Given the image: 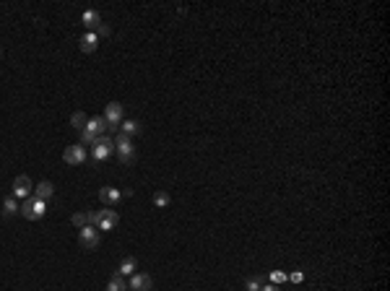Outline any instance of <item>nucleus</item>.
Returning <instances> with one entry per match:
<instances>
[{
    "mask_svg": "<svg viewBox=\"0 0 390 291\" xmlns=\"http://www.w3.org/2000/svg\"><path fill=\"white\" fill-rule=\"evenodd\" d=\"M120 223V216L117 211H112V208H104V211H94L91 213V227H97L99 232H112L114 227Z\"/></svg>",
    "mask_w": 390,
    "mask_h": 291,
    "instance_id": "1",
    "label": "nucleus"
},
{
    "mask_svg": "<svg viewBox=\"0 0 390 291\" xmlns=\"http://www.w3.org/2000/svg\"><path fill=\"white\" fill-rule=\"evenodd\" d=\"M44 213H47V208H44V200H39V198H26L24 203H21V216L29 218V221H37Z\"/></svg>",
    "mask_w": 390,
    "mask_h": 291,
    "instance_id": "2",
    "label": "nucleus"
},
{
    "mask_svg": "<svg viewBox=\"0 0 390 291\" xmlns=\"http://www.w3.org/2000/svg\"><path fill=\"white\" fill-rule=\"evenodd\" d=\"M102 117L107 120V130H109V133H114V130H117V127L123 125V120H125V117H123V104H120V102H109Z\"/></svg>",
    "mask_w": 390,
    "mask_h": 291,
    "instance_id": "3",
    "label": "nucleus"
},
{
    "mask_svg": "<svg viewBox=\"0 0 390 291\" xmlns=\"http://www.w3.org/2000/svg\"><path fill=\"white\" fill-rule=\"evenodd\" d=\"M114 151H117V156H120L123 164H130V161L135 159V146L130 143L128 136H123V133H120L117 138H114Z\"/></svg>",
    "mask_w": 390,
    "mask_h": 291,
    "instance_id": "4",
    "label": "nucleus"
},
{
    "mask_svg": "<svg viewBox=\"0 0 390 291\" xmlns=\"http://www.w3.org/2000/svg\"><path fill=\"white\" fill-rule=\"evenodd\" d=\"M99 229L97 227H83L78 229V242H81V247L83 250H97L99 247Z\"/></svg>",
    "mask_w": 390,
    "mask_h": 291,
    "instance_id": "5",
    "label": "nucleus"
},
{
    "mask_svg": "<svg viewBox=\"0 0 390 291\" xmlns=\"http://www.w3.org/2000/svg\"><path fill=\"white\" fill-rule=\"evenodd\" d=\"M114 151V138L112 136H99L94 143V159L97 161H107Z\"/></svg>",
    "mask_w": 390,
    "mask_h": 291,
    "instance_id": "6",
    "label": "nucleus"
},
{
    "mask_svg": "<svg viewBox=\"0 0 390 291\" xmlns=\"http://www.w3.org/2000/svg\"><path fill=\"white\" fill-rule=\"evenodd\" d=\"M63 161L68 164V167H78V164H83L86 161V148L78 143V146H68L65 151H63Z\"/></svg>",
    "mask_w": 390,
    "mask_h": 291,
    "instance_id": "7",
    "label": "nucleus"
},
{
    "mask_svg": "<svg viewBox=\"0 0 390 291\" xmlns=\"http://www.w3.org/2000/svg\"><path fill=\"white\" fill-rule=\"evenodd\" d=\"M32 190H34V185H32V180H29L26 174H18L16 180H13V198H16V200H18V198L26 200Z\"/></svg>",
    "mask_w": 390,
    "mask_h": 291,
    "instance_id": "8",
    "label": "nucleus"
},
{
    "mask_svg": "<svg viewBox=\"0 0 390 291\" xmlns=\"http://www.w3.org/2000/svg\"><path fill=\"white\" fill-rule=\"evenodd\" d=\"M128 286H130V291H151L154 288V281H151L148 273H133Z\"/></svg>",
    "mask_w": 390,
    "mask_h": 291,
    "instance_id": "9",
    "label": "nucleus"
},
{
    "mask_svg": "<svg viewBox=\"0 0 390 291\" xmlns=\"http://www.w3.org/2000/svg\"><path fill=\"white\" fill-rule=\"evenodd\" d=\"M120 198H123V192H120L117 187H102V190H99V200H102L104 206H109V208L117 206Z\"/></svg>",
    "mask_w": 390,
    "mask_h": 291,
    "instance_id": "10",
    "label": "nucleus"
},
{
    "mask_svg": "<svg viewBox=\"0 0 390 291\" xmlns=\"http://www.w3.org/2000/svg\"><path fill=\"white\" fill-rule=\"evenodd\" d=\"M81 21H83V26H86V29L94 31V29L102 26V13H99V11H83Z\"/></svg>",
    "mask_w": 390,
    "mask_h": 291,
    "instance_id": "11",
    "label": "nucleus"
},
{
    "mask_svg": "<svg viewBox=\"0 0 390 291\" xmlns=\"http://www.w3.org/2000/svg\"><path fill=\"white\" fill-rule=\"evenodd\" d=\"M97 47H99V37H97L94 31H86V34L81 37V52L88 55V52H94Z\"/></svg>",
    "mask_w": 390,
    "mask_h": 291,
    "instance_id": "12",
    "label": "nucleus"
},
{
    "mask_svg": "<svg viewBox=\"0 0 390 291\" xmlns=\"http://www.w3.org/2000/svg\"><path fill=\"white\" fill-rule=\"evenodd\" d=\"M55 195V185L50 182V180H42L37 187H34V198H39V200H47V198H52Z\"/></svg>",
    "mask_w": 390,
    "mask_h": 291,
    "instance_id": "13",
    "label": "nucleus"
},
{
    "mask_svg": "<svg viewBox=\"0 0 390 291\" xmlns=\"http://www.w3.org/2000/svg\"><path fill=\"white\" fill-rule=\"evenodd\" d=\"M86 130H91L94 136H107V120L99 115V117H91L86 122Z\"/></svg>",
    "mask_w": 390,
    "mask_h": 291,
    "instance_id": "14",
    "label": "nucleus"
},
{
    "mask_svg": "<svg viewBox=\"0 0 390 291\" xmlns=\"http://www.w3.org/2000/svg\"><path fill=\"white\" fill-rule=\"evenodd\" d=\"M117 273H120L123 278H125V276H133V273H138V260H135V257H123Z\"/></svg>",
    "mask_w": 390,
    "mask_h": 291,
    "instance_id": "15",
    "label": "nucleus"
},
{
    "mask_svg": "<svg viewBox=\"0 0 390 291\" xmlns=\"http://www.w3.org/2000/svg\"><path fill=\"white\" fill-rule=\"evenodd\" d=\"M120 127H123V136H128V138L130 136H138V133H141V122L138 120H123Z\"/></svg>",
    "mask_w": 390,
    "mask_h": 291,
    "instance_id": "16",
    "label": "nucleus"
},
{
    "mask_svg": "<svg viewBox=\"0 0 390 291\" xmlns=\"http://www.w3.org/2000/svg\"><path fill=\"white\" fill-rule=\"evenodd\" d=\"M107 291H130V286H128V283H125V278L117 273V276H112V278H109Z\"/></svg>",
    "mask_w": 390,
    "mask_h": 291,
    "instance_id": "17",
    "label": "nucleus"
},
{
    "mask_svg": "<svg viewBox=\"0 0 390 291\" xmlns=\"http://www.w3.org/2000/svg\"><path fill=\"white\" fill-rule=\"evenodd\" d=\"M16 213H21L18 200H16V198H6V200H3V216H16Z\"/></svg>",
    "mask_w": 390,
    "mask_h": 291,
    "instance_id": "18",
    "label": "nucleus"
},
{
    "mask_svg": "<svg viewBox=\"0 0 390 291\" xmlns=\"http://www.w3.org/2000/svg\"><path fill=\"white\" fill-rule=\"evenodd\" d=\"M71 221H73V227H76V229L91 227V213H81V211H78V213H73V218H71Z\"/></svg>",
    "mask_w": 390,
    "mask_h": 291,
    "instance_id": "19",
    "label": "nucleus"
},
{
    "mask_svg": "<svg viewBox=\"0 0 390 291\" xmlns=\"http://www.w3.org/2000/svg\"><path fill=\"white\" fill-rule=\"evenodd\" d=\"M86 122H88V117L83 115V112H73V117H71V125H73V127H76L78 133H81V130L86 127Z\"/></svg>",
    "mask_w": 390,
    "mask_h": 291,
    "instance_id": "20",
    "label": "nucleus"
},
{
    "mask_svg": "<svg viewBox=\"0 0 390 291\" xmlns=\"http://www.w3.org/2000/svg\"><path fill=\"white\" fill-rule=\"evenodd\" d=\"M169 203H172L169 192H156V195H154V206H156V208H167Z\"/></svg>",
    "mask_w": 390,
    "mask_h": 291,
    "instance_id": "21",
    "label": "nucleus"
},
{
    "mask_svg": "<svg viewBox=\"0 0 390 291\" xmlns=\"http://www.w3.org/2000/svg\"><path fill=\"white\" fill-rule=\"evenodd\" d=\"M97 138H99V136H94L91 130H86V127L81 130V146H83V143H91V146H94V143H97Z\"/></svg>",
    "mask_w": 390,
    "mask_h": 291,
    "instance_id": "22",
    "label": "nucleus"
},
{
    "mask_svg": "<svg viewBox=\"0 0 390 291\" xmlns=\"http://www.w3.org/2000/svg\"><path fill=\"white\" fill-rule=\"evenodd\" d=\"M286 278H289V276H286V273H281V271H273V273H271V281L276 283V286H279V283H284Z\"/></svg>",
    "mask_w": 390,
    "mask_h": 291,
    "instance_id": "23",
    "label": "nucleus"
},
{
    "mask_svg": "<svg viewBox=\"0 0 390 291\" xmlns=\"http://www.w3.org/2000/svg\"><path fill=\"white\" fill-rule=\"evenodd\" d=\"M260 286H263V283H260L258 278H250V281H247V291H260Z\"/></svg>",
    "mask_w": 390,
    "mask_h": 291,
    "instance_id": "24",
    "label": "nucleus"
},
{
    "mask_svg": "<svg viewBox=\"0 0 390 291\" xmlns=\"http://www.w3.org/2000/svg\"><path fill=\"white\" fill-rule=\"evenodd\" d=\"M94 34H97V37H109V26H107V24H102V26H99Z\"/></svg>",
    "mask_w": 390,
    "mask_h": 291,
    "instance_id": "25",
    "label": "nucleus"
},
{
    "mask_svg": "<svg viewBox=\"0 0 390 291\" xmlns=\"http://www.w3.org/2000/svg\"><path fill=\"white\" fill-rule=\"evenodd\" d=\"M260 291H281L276 283H268V286H260Z\"/></svg>",
    "mask_w": 390,
    "mask_h": 291,
    "instance_id": "26",
    "label": "nucleus"
},
{
    "mask_svg": "<svg viewBox=\"0 0 390 291\" xmlns=\"http://www.w3.org/2000/svg\"><path fill=\"white\" fill-rule=\"evenodd\" d=\"M289 278H291V281H294V283H299V281H302V273H291V276H289Z\"/></svg>",
    "mask_w": 390,
    "mask_h": 291,
    "instance_id": "27",
    "label": "nucleus"
},
{
    "mask_svg": "<svg viewBox=\"0 0 390 291\" xmlns=\"http://www.w3.org/2000/svg\"><path fill=\"white\" fill-rule=\"evenodd\" d=\"M0 57H3V50H0Z\"/></svg>",
    "mask_w": 390,
    "mask_h": 291,
    "instance_id": "28",
    "label": "nucleus"
}]
</instances>
